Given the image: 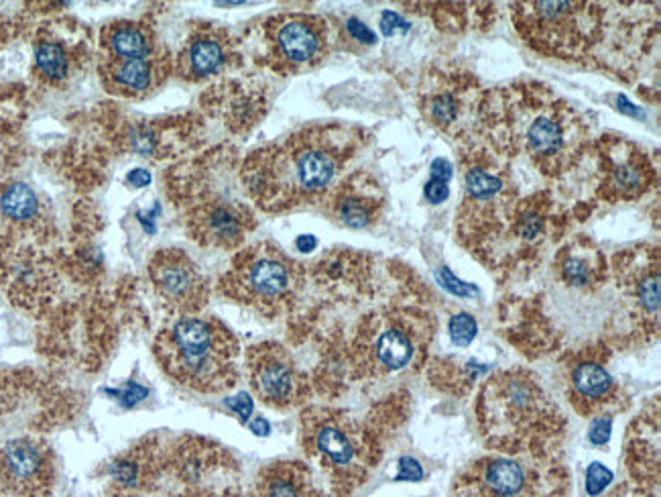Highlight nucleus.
<instances>
[{"instance_id": "f257e3e1", "label": "nucleus", "mask_w": 661, "mask_h": 497, "mask_svg": "<svg viewBox=\"0 0 661 497\" xmlns=\"http://www.w3.org/2000/svg\"><path fill=\"white\" fill-rule=\"evenodd\" d=\"M354 147L350 129L314 125L255 151L245 161L243 182L251 198L269 212L310 204L334 188Z\"/></svg>"}, {"instance_id": "f03ea898", "label": "nucleus", "mask_w": 661, "mask_h": 497, "mask_svg": "<svg viewBox=\"0 0 661 497\" xmlns=\"http://www.w3.org/2000/svg\"><path fill=\"white\" fill-rule=\"evenodd\" d=\"M503 131L548 176L564 174L580 157L586 127L574 108L537 86L515 90L505 106Z\"/></svg>"}, {"instance_id": "7ed1b4c3", "label": "nucleus", "mask_w": 661, "mask_h": 497, "mask_svg": "<svg viewBox=\"0 0 661 497\" xmlns=\"http://www.w3.org/2000/svg\"><path fill=\"white\" fill-rule=\"evenodd\" d=\"M165 369L200 392H218L234 381L236 343L216 320L182 316L159 339Z\"/></svg>"}, {"instance_id": "20e7f679", "label": "nucleus", "mask_w": 661, "mask_h": 497, "mask_svg": "<svg viewBox=\"0 0 661 497\" xmlns=\"http://www.w3.org/2000/svg\"><path fill=\"white\" fill-rule=\"evenodd\" d=\"M299 278V269L279 247L271 243L255 245L234 259L224 288L230 296L257 304L275 306L285 302Z\"/></svg>"}, {"instance_id": "39448f33", "label": "nucleus", "mask_w": 661, "mask_h": 497, "mask_svg": "<svg viewBox=\"0 0 661 497\" xmlns=\"http://www.w3.org/2000/svg\"><path fill=\"white\" fill-rule=\"evenodd\" d=\"M519 33L539 51L572 55L596 29V9L586 3H531L519 5Z\"/></svg>"}, {"instance_id": "423d86ee", "label": "nucleus", "mask_w": 661, "mask_h": 497, "mask_svg": "<svg viewBox=\"0 0 661 497\" xmlns=\"http://www.w3.org/2000/svg\"><path fill=\"white\" fill-rule=\"evenodd\" d=\"M269 58L281 72L312 68L326 58L328 25L314 15H281L265 25Z\"/></svg>"}, {"instance_id": "0eeeda50", "label": "nucleus", "mask_w": 661, "mask_h": 497, "mask_svg": "<svg viewBox=\"0 0 661 497\" xmlns=\"http://www.w3.org/2000/svg\"><path fill=\"white\" fill-rule=\"evenodd\" d=\"M600 198L627 202L643 196L653 184L651 159L625 139H607L600 145Z\"/></svg>"}, {"instance_id": "6e6552de", "label": "nucleus", "mask_w": 661, "mask_h": 497, "mask_svg": "<svg viewBox=\"0 0 661 497\" xmlns=\"http://www.w3.org/2000/svg\"><path fill=\"white\" fill-rule=\"evenodd\" d=\"M188 227L202 243L236 247L253 227V216L238 202L220 196H202L190 210Z\"/></svg>"}, {"instance_id": "1a4fd4ad", "label": "nucleus", "mask_w": 661, "mask_h": 497, "mask_svg": "<svg viewBox=\"0 0 661 497\" xmlns=\"http://www.w3.org/2000/svg\"><path fill=\"white\" fill-rule=\"evenodd\" d=\"M151 280L157 292L179 310H196L206 296V282L198 265L177 249L159 251L151 265Z\"/></svg>"}, {"instance_id": "9d476101", "label": "nucleus", "mask_w": 661, "mask_h": 497, "mask_svg": "<svg viewBox=\"0 0 661 497\" xmlns=\"http://www.w3.org/2000/svg\"><path fill=\"white\" fill-rule=\"evenodd\" d=\"M487 406L491 420L503 416L505 426L525 430L544 414L546 402L531 379L523 373H513L501 375L491 383L487 390Z\"/></svg>"}, {"instance_id": "9b49d317", "label": "nucleus", "mask_w": 661, "mask_h": 497, "mask_svg": "<svg viewBox=\"0 0 661 497\" xmlns=\"http://www.w3.org/2000/svg\"><path fill=\"white\" fill-rule=\"evenodd\" d=\"M251 381L257 396L269 406L293 404L302 388L293 363L277 347H263L253 353Z\"/></svg>"}, {"instance_id": "f8f14e48", "label": "nucleus", "mask_w": 661, "mask_h": 497, "mask_svg": "<svg viewBox=\"0 0 661 497\" xmlns=\"http://www.w3.org/2000/svg\"><path fill=\"white\" fill-rule=\"evenodd\" d=\"M102 78L112 92L125 96H141L155 88L163 72V58H102Z\"/></svg>"}, {"instance_id": "ddd939ff", "label": "nucleus", "mask_w": 661, "mask_h": 497, "mask_svg": "<svg viewBox=\"0 0 661 497\" xmlns=\"http://www.w3.org/2000/svg\"><path fill=\"white\" fill-rule=\"evenodd\" d=\"M228 62V41L222 33L198 31L179 53V74L188 80H204L218 74Z\"/></svg>"}, {"instance_id": "4468645a", "label": "nucleus", "mask_w": 661, "mask_h": 497, "mask_svg": "<svg viewBox=\"0 0 661 497\" xmlns=\"http://www.w3.org/2000/svg\"><path fill=\"white\" fill-rule=\"evenodd\" d=\"M381 206L383 202L377 196V188L363 186L358 180L338 186L330 198L332 216L348 229H365L373 225Z\"/></svg>"}, {"instance_id": "2eb2a0df", "label": "nucleus", "mask_w": 661, "mask_h": 497, "mask_svg": "<svg viewBox=\"0 0 661 497\" xmlns=\"http://www.w3.org/2000/svg\"><path fill=\"white\" fill-rule=\"evenodd\" d=\"M104 58H151L157 45L151 31L141 23H114L102 31Z\"/></svg>"}, {"instance_id": "dca6fc26", "label": "nucleus", "mask_w": 661, "mask_h": 497, "mask_svg": "<svg viewBox=\"0 0 661 497\" xmlns=\"http://www.w3.org/2000/svg\"><path fill=\"white\" fill-rule=\"evenodd\" d=\"M43 467V451L37 445L27 443V440H13V443H9L3 453H0V469H3L5 477L13 483L33 481L41 475Z\"/></svg>"}, {"instance_id": "f3484780", "label": "nucleus", "mask_w": 661, "mask_h": 497, "mask_svg": "<svg viewBox=\"0 0 661 497\" xmlns=\"http://www.w3.org/2000/svg\"><path fill=\"white\" fill-rule=\"evenodd\" d=\"M373 355L379 367H385L387 371H399L407 367L415 355L413 337L407 333L405 326L391 324L381 330L375 339Z\"/></svg>"}, {"instance_id": "a211bd4d", "label": "nucleus", "mask_w": 661, "mask_h": 497, "mask_svg": "<svg viewBox=\"0 0 661 497\" xmlns=\"http://www.w3.org/2000/svg\"><path fill=\"white\" fill-rule=\"evenodd\" d=\"M314 449L330 463V465H350L356 459V445L352 436L334 420H324L316 424L312 432Z\"/></svg>"}, {"instance_id": "6ab92c4d", "label": "nucleus", "mask_w": 661, "mask_h": 497, "mask_svg": "<svg viewBox=\"0 0 661 497\" xmlns=\"http://www.w3.org/2000/svg\"><path fill=\"white\" fill-rule=\"evenodd\" d=\"M570 383L574 396L586 404H600L609 398L613 390V377L609 371L594 361H584L576 365L570 373Z\"/></svg>"}, {"instance_id": "aec40b11", "label": "nucleus", "mask_w": 661, "mask_h": 497, "mask_svg": "<svg viewBox=\"0 0 661 497\" xmlns=\"http://www.w3.org/2000/svg\"><path fill=\"white\" fill-rule=\"evenodd\" d=\"M483 483L495 497H519L529 483L527 469L515 459H495L483 471Z\"/></svg>"}, {"instance_id": "412c9836", "label": "nucleus", "mask_w": 661, "mask_h": 497, "mask_svg": "<svg viewBox=\"0 0 661 497\" xmlns=\"http://www.w3.org/2000/svg\"><path fill=\"white\" fill-rule=\"evenodd\" d=\"M464 188L468 194L466 204L485 206L501 196V192L505 190V178L489 170L485 161H474L472 165H468L464 174Z\"/></svg>"}, {"instance_id": "4be33fe9", "label": "nucleus", "mask_w": 661, "mask_h": 497, "mask_svg": "<svg viewBox=\"0 0 661 497\" xmlns=\"http://www.w3.org/2000/svg\"><path fill=\"white\" fill-rule=\"evenodd\" d=\"M600 261L598 253L588 251L582 245H572L560 255V271L570 286L584 288L594 280L596 263Z\"/></svg>"}, {"instance_id": "5701e85b", "label": "nucleus", "mask_w": 661, "mask_h": 497, "mask_svg": "<svg viewBox=\"0 0 661 497\" xmlns=\"http://www.w3.org/2000/svg\"><path fill=\"white\" fill-rule=\"evenodd\" d=\"M261 497H306V485L295 469L277 467L261 483Z\"/></svg>"}, {"instance_id": "b1692460", "label": "nucleus", "mask_w": 661, "mask_h": 497, "mask_svg": "<svg viewBox=\"0 0 661 497\" xmlns=\"http://www.w3.org/2000/svg\"><path fill=\"white\" fill-rule=\"evenodd\" d=\"M0 208L13 220H31L39 210V200L29 186L13 184L0 198Z\"/></svg>"}, {"instance_id": "393cba45", "label": "nucleus", "mask_w": 661, "mask_h": 497, "mask_svg": "<svg viewBox=\"0 0 661 497\" xmlns=\"http://www.w3.org/2000/svg\"><path fill=\"white\" fill-rule=\"evenodd\" d=\"M35 62L43 76L62 80L68 74V53L57 41H41L35 49Z\"/></svg>"}, {"instance_id": "a878e982", "label": "nucleus", "mask_w": 661, "mask_h": 497, "mask_svg": "<svg viewBox=\"0 0 661 497\" xmlns=\"http://www.w3.org/2000/svg\"><path fill=\"white\" fill-rule=\"evenodd\" d=\"M426 108L430 113V119L440 127H448L458 119V98L448 90L434 94Z\"/></svg>"}, {"instance_id": "bb28decb", "label": "nucleus", "mask_w": 661, "mask_h": 497, "mask_svg": "<svg viewBox=\"0 0 661 497\" xmlns=\"http://www.w3.org/2000/svg\"><path fill=\"white\" fill-rule=\"evenodd\" d=\"M476 330V320L466 312H460L450 320V337L458 347H468L476 337Z\"/></svg>"}, {"instance_id": "cd10ccee", "label": "nucleus", "mask_w": 661, "mask_h": 497, "mask_svg": "<svg viewBox=\"0 0 661 497\" xmlns=\"http://www.w3.org/2000/svg\"><path fill=\"white\" fill-rule=\"evenodd\" d=\"M613 481V473L600 463H592L586 471V491L590 497H596L598 493H603L607 485Z\"/></svg>"}, {"instance_id": "c85d7f7f", "label": "nucleus", "mask_w": 661, "mask_h": 497, "mask_svg": "<svg viewBox=\"0 0 661 497\" xmlns=\"http://www.w3.org/2000/svg\"><path fill=\"white\" fill-rule=\"evenodd\" d=\"M438 280L442 282V286L448 290V292H452V294H456V296H476L478 294V290L474 288V286H470V284H464V282H460L458 278H454V273L448 269V267H442L440 271H438Z\"/></svg>"}, {"instance_id": "c756f323", "label": "nucleus", "mask_w": 661, "mask_h": 497, "mask_svg": "<svg viewBox=\"0 0 661 497\" xmlns=\"http://www.w3.org/2000/svg\"><path fill=\"white\" fill-rule=\"evenodd\" d=\"M611 426H613V418L611 416H603V418H596L590 426L588 438L592 445H605L609 436H611Z\"/></svg>"}, {"instance_id": "7c9ffc66", "label": "nucleus", "mask_w": 661, "mask_h": 497, "mask_svg": "<svg viewBox=\"0 0 661 497\" xmlns=\"http://www.w3.org/2000/svg\"><path fill=\"white\" fill-rule=\"evenodd\" d=\"M424 479V469L415 459L405 457L399 461V473L395 481H422Z\"/></svg>"}, {"instance_id": "2f4dec72", "label": "nucleus", "mask_w": 661, "mask_h": 497, "mask_svg": "<svg viewBox=\"0 0 661 497\" xmlns=\"http://www.w3.org/2000/svg\"><path fill=\"white\" fill-rule=\"evenodd\" d=\"M112 477L125 485H135L139 477V469L131 461H118L112 465Z\"/></svg>"}, {"instance_id": "473e14b6", "label": "nucleus", "mask_w": 661, "mask_h": 497, "mask_svg": "<svg viewBox=\"0 0 661 497\" xmlns=\"http://www.w3.org/2000/svg\"><path fill=\"white\" fill-rule=\"evenodd\" d=\"M424 194L428 198V202L432 204H442L448 196H450V190H448V182L440 180V178H430V182L426 184L424 188Z\"/></svg>"}, {"instance_id": "72a5a7b5", "label": "nucleus", "mask_w": 661, "mask_h": 497, "mask_svg": "<svg viewBox=\"0 0 661 497\" xmlns=\"http://www.w3.org/2000/svg\"><path fill=\"white\" fill-rule=\"evenodd\" d=\"M226 406L232 412H236L243 422H247L251 418V414H253V400H251L249 394H238L234 398H228L226 400Z\"/></svg>"}, {"instance_id": "f704fd0d", "label": "nucleus", "mask_w": 661, "mask_h": 497, "mask_svg": "<svg viewBox=\"0 0 661 497\" xmlns=\"http://www.w3.org/2000/svg\"><path fill=\"white\" fill-rule=\"evenodd\" d=\"M346 27H348V33H350L356 41H360V43L373 45V43L377 41V35H375V33H373L363 21H358V19H348Z\"/></svg>"}, {"instance_id": "c9c22d12", "label": "nucleus", "mask_w": 661, "mask_h": 497, "mask_svg": "<svg viewBox=\"0 0 661 497\" xmlns=\"http://www.w3.org/2000/svg\"><path fill=\"white\" fill-rule=\"evenodd\" d=\"M381 29L385 35H395V33H405L409 29V23L405 19H401L397 13L385 11L381 17Z\"/></svg>"}, {"instance_id": "e433bc0d", "label": "nucleus", "mask_w": 661, "mask_h": 497, "mask_svg": "<svg viewBox=\"0 0 661 497\" xmlns=\"http://www.w3.org/2000/svg\"><path fill=\"white\" fill-rule=\"evenodd\" d=\"M145 396H147L145 388H141V385H137V383H129L125 388V392L120 394V400H123L125 406H133V404L141 402Z\"/></svg>"}, {"instance_id": "4c0bfd02", "label": "nucleus", "mask_w": 661, "mask_h": 497, "mask_svg": "<svg viewBox=\"0 0 661 497\" xmlns=\"http://www.w3.org/2000/svg\"><path fill=\"white\" fill-rule=\"evenodd\" d=\"M432 176L434 178H440L444 182H450L452 176H454V168H452V163L448 159H436L432 163Z\"/></svg>"}, {"instance_id": "58836bf2", "label": "nucleus", "mask_w": 661, "mask_h": 497, "mask_svg": "<svg viewBox=\"0 0 661 497\" xmlns=\"http://www.w3.org/2000/svg\"><path fill=\"white\" fill-rule=\"evenodd\" d=\"M127 184H131L133 188H145L151 184V174L147 170H133L127 176Z\"/></svg>"}, {"instance_id": "ea45409f", "label": "nucleus", "mask_w": 661, "mask_h": 497, "mask_svg": "<svg viewBox=\"0 0 661 497\" xmlns=\"http://www.w3.org/2000/svg\"><path fill=\"white\" fill-rule=\"evenodd\" d=\"M295 247L299 253H312L318 247V241L314 235H302V237H297Z\"/></svg>"}, {"instance_id": "a19ab883", "label": "nucleus", "mask_w": 661, "mask_h": 497, "mask_svg": "<svg viewBox=\"0 0 661 497\" xmlns=\"http://www.w3.org/2000/svg\"><path fill=\"white\" fill-rule=\"evenodd\" d=\"M251 430L255 432V434H259V436H267L269 432H271V426H269V422L265 420V418H255L253 422H251Z\"/></svg>"}, {"instance_id": "79ce46f5", "label": "nucleus", "mask_w": 661, "mask_h": 497, "mask_svg": "<svg viewBox=\"0 0 661 497\" xmlns=\"http://www.w3.org/2000/svg\"><path fill=\"white\" fill-rule=\"evenodd\" d=\"M617 104H623V106H619V110H625V113H629L631 117H639V119H643V113H641V110H637L631 102H627L625 96H619V98H617Z\"/></svg>"}, {"instance_id": "37998d69", "label": "nucleus", "mask_w": 661, "mask_h": 497, "mask_svg": "<svg viewBox=\"0 0 661 497\" xmlns=\"http://www.w3.org/2000/svg\"><path fill=\"white\" fill-rule=\"evenodd\" d=\"M617 497H619V495H617Z\"/></svg>"}]
</instances>
